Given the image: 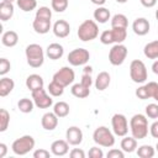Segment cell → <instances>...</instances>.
<instances>
[{
  "instance_id": "3",
  "label": "cell",
  "mask_w": 158,
  "mask_h": 158,
  "mask_svg": "<svg viewBox=\"0 0 158 158\" xmlns=\"http://www.w3.org/2000/svg\"><path fill=\"white\" fill-rule=\"evenodd\" d=\"M78 37L80 41L83 42H89L95 40L99 36V27L98 23L94 20H85L83 21L79 27H78V32H77Z\"/></svg>"
},
{
  "instance_id": "26",
  "label": "cell",
  "mask_w": 158,
  "mask_h": 158,
  "mask_svg": "<svg viewBox=\"0 0 158 158\" xmlns=\"http://www.w3.org/2000/svg\"><path fill=\"white\" fill-rule=\"evenodd\" d=\"M143 53L148 59H158V40L148 42L143 48Z\"/></svg>"
},
{
  "instance_id": "17",
  "label": "cell",
  "mask_w": 158,
  "mask_h": 158,
  "mask_svg": "<svg viewBox=\"0 0 158 158\" xmlns=\"http://www.w3.org/2000/svg\"><path fill=\"white\" fill-rule=\"evenodd\" d=\"M46 54H47V57H48L49 59L57 60V59H59V58L63 57V54H64V48H63L62 44L54 42V43L48 44V47H47V49H46Z\"/></svg>"
},
{
  "instance_id": "14",
  "label": "cell",
  "mask_w": 158,
  "mask_h": 158,
  "mask_svg": "<svg viewBox=\"0 0 158 158\" xmlns=\"http://www.w3.org/2000/svg\"><path fill=\"white\" fill-rule=\"evenodd\" d=\"M52 30H53V33H54L56 37L65 38L70 33V25L65 20H58V21L54 22Z\"/></svg>"
},
{
  "instance_id": "33",
  "label": "cell",
  "mask_w": 158,
  "mask_h": 158,
  "mask_svg": "<svg viewBox=\"0 0 158 158\" xmlns=\"http://www.w3.org/2000/svg\"><path fill=\"white\" fill-rule=\"evenodd\" d=\"M48 93H49V95L51 96H62L63 95V93H64V86L63 85H60L59 83H57V81H54V80H52L49 84H48Z\"/></svg>"
},
{
  "instance_id": "54",
  "label": "cell",
  "mask_w": 158,
  "mask_h": 158,
  "mask_svg": "<svg viewBox=\"0 0 158 158\" xmlns=\"http://www.w3.org/2000/svg\"><path fill=\"white\" fill-rule=\"evenodd\" d=\"M116 1H117L118 4H125V2L127 1V0H116Z\"/></svg>"
},
{
  "instance_id": "31",
  "label": "cell",
  "mask_w": 158,
  "mask_h": 158,
  "mask_svg": "<svg viewBox=\"0 0 158 158\" xmlns=\"http://www.w3.org/2000/svg\"><path fill=\"white\" fill-rule=\"evenodd\" d=\"M156 149L149 144H142L137 148V156L139 158H152L154 157Z\"/></svg>"
},
{
  "instance_id": "46",
  "label": "cell",
  "mask_w": 158,
  "mask_h": 158,
  "mask_svg": "<svg viewBox=\"0 0 158 158\" xmlns=\"http://www.w3.org/2000/svg\"><path fill=\"white\" fill-rule=\"evenodd\" d=\"M70 158H85V152L80 148H73L69 152Z\"/></svg>"
},
{
  "instance_id": "11",
  "label": "cell",
  "mask_w": 158,
  "mask_h": 158,
  "mask_svg": "<svg viewBox=\"0 0 158 158\" xmlns=\"http://www.w3.org/2000/svg\"><path fill=\"white\" fill-rule=\"evenodd\" d=\"M75 79V73L72 68L69 67H62L59 70H57L54 74H53V79L54 81L59 83L60 85H63L64 88L70 85Z\"/></svg>"
},
{
  "instance_id": "48",
  "label": "cell",
  "mask_w": 158,
  "mask_h": 158,
  "mask_svg": "<svg viewBox=\"0 0 158 158\" xmlns=\"http://www.w3.org/2000/svg\"><path fill=\"white\" fill-rule=\"evenodd\" d=\"M149 133L153 138H158V120L149 126Z\"/></svg>"
},
{
  "instance_id": "55",
  "label": "cell",
  "mask_w": 158,
  "mask_h": 158,
  "mask_svg": "<svg viewBox=\"0 0 158 158\" xmlns=\"http://www.w3.org/2000/svg\"><path fill=\"white\" fill-rule=\"evenodd\" d=\"M2 1H5V2H14V1H16V0H2Z\"/></svg>"
},
{
  "instance_id": "21",
  "label": "cell",
  "mask_w": 158,
  "mask_h": 158,
  "mask_svg": "<svg viewBox=\"0 0 158 158\" xmlns=\"http://www.w3.org/2000/svg\"><path fill=\"white\" fill-rule=\"evenodd\" d=\"M14 11H15V7H14L12 2L1 1V4H0V20L1 21L10 20L14 16Z\"/></svg>"
},
{
  "instance_id": "28",
  "label": "cell",
  "mask_w": 158,
  "mask_h": 158,
  "mask_svg": "<svg viewBox=\"0 0 158 158\" xmlns=\"http://www.w3.org/2000/svg\"><path fill=\"white\" fill-rule=\"evenodd\" d=\"M69 111H70V107H69V105H68L65 101H58V102H56V104L53 105V112H54L59 118L68 116Z\"/></svg>"
},
{
  "instance_id": "42",
  "label": "cell",
  "mask_w": 158,
  "mask_h": 158,
  "mask_svg": "<svg viewBox=\"0 0 158 158\" xmlns=\"http://www.w3.org/2000/svg\"><path fill=\"white\" fill-rule=\"evenodd\" d=\"M11 68L10 62L6 58H0V75H5L6 73H9Z\"/></svg>"
},
{
  "instance_id": "20",
  "label": "cell",
  "mask_w": 158,
  "mask_h": 158,
  "mask_svg": "<svg viewBox=\"0 0 158 158\" xmlns=\"http://www.w3.org/2000/svg\"><path fill=\"white\" fill-rule=\"evenodd\" d=\"M32 27H33L36 33L44 35V33L49 32L52 25H51V21H48V20H41V19H36L35 17V20L32 22Z\"/></svg>"
},
{
  "instance_id": "53",
  "label": "cell",
  "mask_w": 158,
  "mask_h": 158,
  "mask_svg": "<svg viewBox=\"0 0 158 158\" xmlns=\"http://www.w3.org/2000/svg\"><path fill=\"white\" fill-rule=\"evenodd\" d=\"M83 73H86V74H91L93 73V68L90 65H85L84 69H83Z\"/></svg>"
},
{
  "instance_id": "5",
  "label": "cell",
  "mask_w": 158,
  "mask_h": 158,
  "mask_svg": "<svg viewBox=\"0 0 158 158\" xmlns=\"http://www.w3.org/2000/svg\"><path fill=\"white\" fill-rule=\"evenodd\" d=\"M35 143L36 142H35V138L32 136L25 135V136H21L20 138H16L12 142L11 149L17 156H25L35 148Z\"/></svg>"
},
{
  "instance_id": "39",
  "label": "cell",
  "mask_w": 158,
  "mask_h": 158,
  "mask_svg": "<svg viewBox=\"0 0 158 158\" xmlns=\"http://www.w3.org/2000/svg\"><path fill=\"white\" fill-rule=\"evenodd\" d=\"M146 116L149 118H158V104H148L146 106Z\"/></svg>"
},
{
  "instance_id": "50",
  "label": "cell",
  "mask_w": 158,
  "mask_h": 158,
  "mask_svg": "<svg viewBox=\"0 0 158 158\" xmlns=\"http://www.w3.org/2000/svg\"><path fill=\"white\" fill-rule=\"evenodd\" d=\"M7 153V146L5 143H0V158H4Z\"/></svg>"
},
{
  "instance_id": "22",
  "label": "cell",
  "mask_w": 158,
  "mask_h": 158,
  "mask_svg": "<svg viewBox=\"0 0 158 158\" xmlns=\"http://www.w3.org/2000/svg\"><path fill=\"white\" fill-rule=\"evenodd\" d=\"M19 42V35L15 31H6L1 36V43L5 47H15Z\"/></svg>"
},
{
  "instance_id": "18",
  "label": "cell",
  "mask_w": 158,
  "mask_h": 158,
  "mask_svg": "<svg viewBox=\"0 0 158 158\" xmlns=\"http://www.w3.org/2000/svg\"><path fill=\"white\" fill-rule=\"evenodd\" d=\"M43 78L38 74H31L26 79V86L30 91H35L37 89L43 88Z\"/></svg>"
},
{
  "instance_id": "43",
  "label": "cell",
  "mask_w": 158,
  "mask_h": 158,
  "mask_svg": "<svg viewBox=\"0 0 158 158\" xmlns=\"http://www.w3.org/2000/svg\"><path fill=\"white\" fill-rule=\"evenodd\" d=\"M88 156H89L90 158H102V157H104V152H102V149L99 148V147H91V148L89 149Z\"/></svg>"
},
{
  "instance_id": "23",
  "label": "cell",
  "mask_w": 158,
  "mask_h": 158,
  "mask_svg": "<svg viewBox=\"0 0 158 158\" xmlns=\"http://www.w3.org/2000/svg\"><path fill=\"white\" fill-rule=\"evenodd\" d=\"M121 149L125 152V153H132V152H135L136 151V148H137V139L133 137V136H131V137H128V136H125L122 139H121Z\"/></svg>"
},
{
  "instance_id": "51",
  "label": "cell",
  "mask_w": 158,
  "mask_h": 158,
  "mask_svg": "<svg viewBox=\"0 0 158 158\" xmlns=\"http://www.w3.org/2000/svg\"><path fill=\"white\" fill-rule=\"evenodd\" d=\"M152 72L158 75V59H156L153 62V64H152Z\"/></svg>"
},
{
  "instance_id": "52",
  "label": "cell",
  "mask_w": 158,
  "mask_h": 158,
  "mask_svg": "<svg viewBox=\"0 0 158 158\" xmlns=\"http://www.w3.org/2000/svg\"><path fill=\"white\" fill-rule=\"evenodd\" d=\"M93 4H95V5H98V6H102L105 2H106V0H90Z\"/></svg>"
},
{
  "instance_id": "44",
  "label": "cell",
  "mask_w": 158,
  "mask_h": 158,
  "mask_svg": "<svg viewBox=\"0 0 158 158\" xmlns=\"http://www.w3.org/2000/svg\"><path fill=\"white\" fill-rule=\"evenodd\" d=\"M106 157L107 158H123L125 157V152L122 149H115V148H112V149H110L107 152Z\"/></svg>"
},
{
  "instance_id": "49",
  "label": "cell",
  "mask_w": 158,
  "mask_h": 158,
  "mask_svg": "<svg viewBox=\"0 0 158 158\" xmlns=\"http://www.w3.org/2000/svg\"><path fill=\"white\" fill-rule=\"evenodd\" d=\"M139 1L144 7H153L157 4V0H139Z\"/></svg>"
},
{
  "instance_id": "6",
  "label": "cell",
  "mask_w": 158,
  "mask_h": 158,
  "mask_svg": "<svg viewBox=\"0 0 158 158\" xmlns=\"http://www.w3.org/2000/svg\"><path fill=\"white\" fill-rule=\"evenodd\" d=\"M130 77L132 81L137 84H142L147 80V68L146 64L139 59H133L130 64Z\"/></svg>"
},
{
  "instance_id": "19",
  "label": "cell",
  "mask_w": 158,
  "mask_h": 158,
  "mask_svg": "<svg viewBox=\"0 0 158 158\" xmlns=\"http://www.w3.org/2000/svg\"><path fill=\"white\" fill-rule=\"evenodd\" d=\"M111 81V77L107 72H100L95 79V88L99 91H104L105 89H107V86L110 85Z\"/></svg>"
},
{
  "instance_id": "7",
  "label": "cell",
  "mask_w": 158,
  "mask_h": 158,
  "mask_svg": "<svg viewBox=\"0 0 158 158\" xmlns=\"http://www.w3.org/2000/svg\"><path fill=\"white\" fill-rule=\"evenodd\" d=\"M127 57V47L122 43H115L109 52V62L112 65H121Z\"/></svg>"
},
{
  "instance_id": "30",
  "label": "cell",
  "mask_w": 158,
  "mask_h": 158,
  "mask_svg": "<svg viewBox=\"0 0 158 158\" xmlns=\"http://www.w3.org/2000/svg\"><path fill=\"white\" fill-rule=\"evenodd\" d=\"M128 20L123 14H116L111 17V27H118V28H127Z\"/></svg>"
},
{
  "instance_id": "24",
  "label": "cell",
  "mask_w": 158,
  "mask_h": 158,
  "mask_svg": "<svg viewBox=\"0 0 158 158\" xmlns=\"http://www.w3.org/2000/svg\"><path fill=\"white\" fill-rule=\"evenodd\" d=\"M93 16H94V20H95L96 22H99V23H105V22H107V21L111 19V15H110L109 9H106V7H104V6H99V7L94 11Z\"/></svg>"
},
{
  "instance_id": "40",
  "label": "cell",
  "mask_w": 158,
  "mask_h": 158,
  "mask_svg": "<svg viewBox=\"0 0 158 158\" xmlns=\"http://www.w3.org/2000/svg\"><path fill=\"white\" fill-rule=\"evenodd\" d=\"M100 42L102 44H111V43H114V37H112L111 30H105L104 32H101V35H100Z\"/></svg>"
},
{
  "instance_id": "1",
  "label": "cell",
  "mask_w": 158,
  "mask_h": 158,
  "mask_svg": "<svg viewBox=\"0 0 158 158\" xmlns=\"http://www.w3.org/2000/svg\"><path fill=\"white\" fill-rule=\"evenodd\" d=\"M130 130L136 139H143L148 135V120L142 114H136L130 120Z\"/></svg>"
},
{
  "instance_id": "10",
  "label": "cell",
  "mask_w": 158,
  "mask_h": 158,
  "mask_svg": "<svg viewBox=\"0 0 158 158\" xmlns=\"http://www.w3.org/2000/svg\"><path fill=\"white\" fill-rule=\"evenodd\" d=\"M31 96L35 102V106H37L38 109H48L53 105V99L47 94L43 88L31 91Z\"/></svg>"
},
{
  "instance_id": "12",
  "label": "cell",
  "mask_w": 158,
  "mask_h": 158,
  "mask_svg": "<svg viewBox=\"0 0 158 158\" xmlns=\"http://www.w3.org/2000/svg\"><path fill=\"white\" fill-rule=\"evenodd\" d=\"M65 138L69 144L72 146H78L83 142V132L79 127L77 126H70L67 132H65Z\"/></svg>"
},
{
  "instance_id": "38",
  "label": "cell",
  "mask_w": 158,
  "mask_h": 158,
  "mask_svg": "<svg viewBox=\"0 0 158 158\" xmlns=\"http://www.w3.org/2000/svg\"><path fill=\"white\" fill-rule=\"evenodd\" d=\"M147 89H148V94H149V99H154L156 101H158V83L156 81H149L146 84Z\"/></svg>"
},
{
  "instance_id": "15",
  "label": "cell",
  "mask_w": 158,
  "mask_h": 158,
  "mask_svg": "<svg viewBox=\"0 0 158 158\" xmlns=\"http://www.w3.org/2000/svg\"><path fill=\"white\" fill-rule=\"evenodd\" d=\"M69 152V143L68 141L65 139H57L54 142H52L51 144V153L53 156H57V157H62V156H65L67 153Z\"/></svg>"
},
{
  "instance_id": "29",
  "label": "cell",
  "mask_w": 158,
  "mask_h": 158,
  "mask_svg": "<svg viewBox=\"0 0 158 158\" xmlns=\"http://www.w3.org/2000/svg\"><path fill=\"white\" fill-rule=\"evenodd\" d=\"M33 106H35V102L32 99H28V98H22L19 100L17 102V109L23 112V114H30L32 112L33 110Z\"/></svg>"
},
{
  "instance_id": "27",
  "label": "cell",
  "mask_w": 158,
  "mask_h": 158,
  "mask_svg": "<svg viewBox=\"0 0 158 158\" xmlns=\"http://www.w3.org/2000/svg\"><path fill=\"white\" fill-rule=\"evenodd\" d=\"M70 91H72V94H73L75 98H78V99H84V98H88V96H89V94H90V88L83 85L81 83H77V84H74V85L72 86Z\"/></svg>"
},
{
  "instance_id": "37",
  "label": "cell",
  "mask_w": 158,
  "mask_h": 158,
  "mask_svg": "<svg viewBox=\"0 0 158 158\" xmlns=\"http://www.w3.org/2000/svg\"><path fill=\"white\" fill-rule=\"evenodd\" d=\"M52 10L56 12H63L68 7V0H52Z\"/></svg>"
},
{
  "instance_id": "36",
  "label": "cell",
  "mask_w": 158,
  "mask_h": 158,
  "mask_svg": "<svg viewBox=\"0 0 158 158\" xmlns=\"http://www.w3.org/2000/svg\"><path fill=\"white\" fill-rule=\"evenodd\" d=\"M36 19H41V20H48L51 21L52 19V10L47 6H41L37 11H36Z\"/></svg>"
},
{
  "instance_id": "32",
  "label": "cell",
  "mask_w": 158,
  "mask_h": 158,
  "mask_svg": "<svg viewBox=\"0 0 158 158\" xmlns=\"http://www.w3.org/2000/svg\"><path fill=\"white\" fill-rule=\"evenodd\" d=\"M127 28H118V27H112V37H114V43H122L126 37H127Z\"/></svg>"
},
{
  "instance_id": "57",
  "label": "cell",
  "mask_w": 158,
  "mask_h": 158,
  "mask_svg": "<svg viewBox=\"0 0 158 158\" xmlns=\"http://www.w3.org/2000/svg\"><path fill=\"white\" fill-rule=\"evenodd\" d=\"M156 151L158 152V142H157V144H156Z\"/></svg>"
},
{
  "instance_id": "56",
  "label": "cell",
  "mask_w": 158,
  "mask_h": 158,
  "mask_svg": "<svg viewBox=\"0 0 158 158\" xmlns=\"http://www.w3.org/2000/svg\"><path fill=\"white\" fill-rule=\"evenodd\" d=\"M156 20L158 21V9H157V11H156Z\"/></svg>"
},
{
  "instance_id": "45",
  "label": "cell",
  "mask_w": 158,
  "mask_h": 158,
  "mask_svg": "<svg viewBox=\"0 0 158 158\" xmlns=\"http://www.w3.org/2000/svg\"><path fill=\"white\" fill-rule=\"evenodd\" d=\"M52 153H49V151L47 149H43V148H40V149H36L33 152V158H49Z\"/></svg>"
},
{
  "instance_id": "2",
  "label": "cell",
  "mask_w": 158,
  "mask_h": 158,
  "mask_svg": "<svg viewBox=\"0 0 158 158\" xmlns=\"http://www.w3.org/2000/svg\"><path fill=\"white\" fill-rule=\"evenodd\" d=\"M27 64L32 68H40L44 62V52L43 48L37 43H31L25 49Z\"/></svg>"
},
{
  "instance_id": "41",
  "label": "cell",
  "mask_w": 158,
  "mask_h": 158,
  "mask_svg": "<svg viewBox=\"0 0 158 158\" xmlns=\"http://www.w3.org/2000/svg\"><path fill=\"white\" fill-rule=\"evenodd\" d=\"M136 96L141 100H146V99H149V94H148V89L146 85H141L138 89H136Z\"/></svg>"
},
{
  "instance_id": "13",
  "label": "cell",
  "mask_w": 158,
  "mask_h": 158,
  "mask_svg": "<svg viewBox=\"0 0 158 158\" xmlns=\"http://www.w3.org/2000/svg\"><path fill=\"white\" fill-rule=\"evenodd\" d=\"M151 25L146 17H137L132 23V30L138 36H144L149 32Z\"/></svg>"
},
{
  "instance_id": "34",
  "label": "cell",
  "mask_w": 158,
  "mask_h": 158,
  "mask_svg": "<svg viewBox=\"0 0 158 158\" xmlns=\"http://www.w3.org/2000/svg\"><path fill=\"white\" fill-rule=\"evenodd\" d=\"M16 4L25 12H30L37 7V0H16Z\"/></svg>"
},
{
  "instance_id": "47",
  "label": "cell",
  "mask_w": 158,
  "mask_h": 158,
  "mask_svg": "<svg viewBox=\"0 0 158 158\" xmlns=\"http://www.w3.org/2000/svg\"><path fill=\"white\" fill-rule=\"evenodd\" d=\"M80 83H81L83 85H85V86L90 88V86H91V84H93V78H91V74H86V73H83Z\"/></svg>"
},
{
  "instance_id": "8",
  "label": "cell",
  "mask_w": 158,
  "mask_h": 158,
  "mask_svg": "<svg viewBox=\"0 0 158 158\" xmlns=\"http://www.w3.org/2000/svg\"><path fill=\"white\" fill-rule=\"evenodd\" d=\"M89 58H90V53L85 48H75L72 52H69V54L67 57L69 64H72L74 67L86 64L89 62Z\"/></svg>"
},
{
  "instance_id": "4",
  "label": "cell",
  "mask_w": 158,
  "mask_h": 158,
  "mask_svg": "<svg viewBox=\"0 0 158 158\" xmlns=\"http://www.w3.org/2000/svg\"><path fill=\"white\" fill-rule=\"evenodd\" d=\"M93 139L96 144L106 148H110L115 144V136L106 126H99L98 128H95L93 133Z\"/></svg>"
},
{
  "instance_id": "9",
  "label": "cell",
  "mask_w": 158,
  "mask_h": 158,
  "mask_svg": "<svg viewBox=\"0 0 158 158\" xmlns=\"http://www.w3.org/2000/svg\"><path fill=\"white\" fill-rule=\"evenodd\" d=\"M112 131L118 137H125L128 133V121L125 115L122 114H115L111 118Z\"/></svg>"
},
{
  "instance_id": "16",
  "label": "cell",
  "mask_w": 158,
  "mask_h": 158,
  "mask_svg": "<svg viewBox=\"0 0 158 158\" xmlns=\"http://www.w3.org/2000/svg\"><path fill=\"white\" fill-rule=\"evenodd\" d=\"M58 118L54 112H46L41 118V125L46 131H53L58 125Z\"/></svg>"
},
{
  "instance_id": "35",
  "label": "cell",
  "mask_w": 158,
  "mask_h": 158,
  "mask_svg": "<svg viewBox=\"0 0 158 158\" xmlns=\"http://www.w3.org/2000/svg\"><path fill=\"white\" fill-rule=\"evenodd\" d=\"M10 125V114L5 109H0V132H5Z\"/></svg>"
},
{
  "instance_id": "25",
  "label": "cell",
  "mask_w": 158,
  "mask_h": 158,
  "mask_svg": "<svg viewBox=\"0 0 158 158\" xmlns=\"http://www.w3.org/2000/svg\"><path fill=\"white\" fill-rule=\"evenodd\" d=\"M15 88V81L11 78H1L0 80V96H7Z\"/></svg>"
}]
</instances>
